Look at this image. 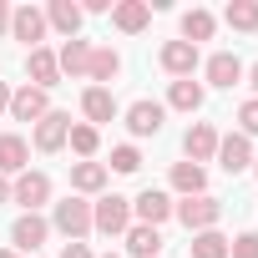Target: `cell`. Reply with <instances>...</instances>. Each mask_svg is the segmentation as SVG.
Here are the masks:
<instances>
[{
	"label": "cell",
	"instance_id": "6da1fadb",
	"mask_svg": "<svg viewBox=\"0 0 258 258\" xmlns=\"http://www.w3.org/2000/svg\"><path fill=\"white\" fill-rule=\"evenodd\" d=\"M126 228H132V198L101 192V198L91 203V233H101V238H121Z\"/></svg>",
	"mask_w": 258,
	"mask_h": 258
},
{
	"label": "cell",
	"instance_id": "7a4b0ae2",
	"mask_svg": "<svg viewBox=\"0 0 258 258\" xmlns=\"http://www.w3.org/2000/svg\"><path fill=\"white\" fill-rule=\"evenodd\" d=\"M51 228H56L66 243H81V238L91 233V203H86V198H76V192H71V198H61V203L51 208Z\"/></svg>",
	"mask_w": 258,
	"mask_h": 258
},
{
	"label": "cell",
	"instance_id": "3957f363",
	"mask_svg": "<svg viewBox=\"0 0 258 258\" xmlns=\"http://www.w3.org/2000/svg\"><path fill=\"white\" fill-rule=\"evenodd\" d=\"M172 218H177L187 233H208V228H218V218H223V203H218L213 192H198V198H182V203H172Z\"/></svg>",
	"mask_w": 258,
	"mask_h": 258
},
{
	"label": "cell",
	"instance_id": "277c9868",
	"mask_svg": "<svg viewBox=\"0 0 258 258\" xmlns=\"http://www.w3.org/2000/svg\"><path fill=\"white\" fill-rule=\"evenodd\" d=\"M121 121H126V132H132V137H157L162 121H167V106L152 101V96H142V101H132V106L121 111Z\"/></svg>",
	"mask_w": 258,
	"mask_h": 258
},
{
	"label": "cell",
	"instance_id": "5b68a950",
	"mask_svg": "<svg viewBox=\"0 0 258 258\" xmlns=\"http://www.w3.org/2000/svg\"><path fill=\"white\" fill-rule=\"evenodd\" d=\"M11 203H21V213H41V208L51 203V177L26 167V172L11 182Z\"/></svg>",
	"mask_w": 258,
	"mask_h": 258
},
{
	"label": "cell",
	"instance_id": "8992f818",
	"mask_svg": "<svg viewBox=\"0 0 258 258\" xmlns=\"http://www.w3.org/2000/svg\"><path fill=\"white\" fill-rule=\"evenodd\" d=\"M51 238V218H41V213H21L16 223H11V243H16V253H31L36 258V248Z\"/></svg>",
	"mask_w": 258,
	"mask_h": 258
},
{
	"label": "cell",
	"instance_id": "52a82bcc",
	"mask_svg": "<svg viewBox=\"0 0 258 258\" xmlns=\"http://www.w3.org/2000/svg\"><path fill=\"white\" fill-rule=\"evenodd\" d=\"M46 11H36V6H21V11H11V36L26 46V51H36L41 41H46Z\"/></svg>",
	"mask_w": 258,
	"mask_h": 258
},
{
	"label": "cell",
	"instance_id": "ba28073f",
	"mask_svg": "<svg viewBox=\"0 0 258 258\" xmlns=\"http://www.w3.org/2000/svg\"><path fill=\"white\" fill-rule=\"evenodd\" d=\"M218 167H223L228 177L248 172V167H253V142H248L243 132H228V137H218Z\"/></svg>",
	"mask_w": 258,
	"mask_h": 258
},
{
	"label": "cell",
	"instance_id": "9c48e42d",
	"mask_svg": "<svg viewBox=\"0 0 258 258\" xmlns=\"http://www.w3.org/2000/svg\"><path fill=\"white\" fill-rule=\"evenodd\" d=\"M182 152H187V162H213L218 157V126L213 121H192L187 132H182Z\"/></svg>",
	"mask_w": 258,
	"mask_h": 258
},
{
	"label": "cell",
	"instance_id": "30bf717a",
	"mask_svg": "<svg viewBox=\"0 0 258 258\" xmlns=\"http://www.w3.org/2000/svg\"><path fill=\"white\" fill-rule=\"evenodd\" d=\"M132 218H137V223H147V228H162V223L172 218V198H167L162 187H147V192H137V198H132Z\"/></svg>",
	"mask_w": 258,
	"mask_h": 258
},
{
	"label": "cell",
	"instance_id": "8fae6325",
	"mask_svg": "<svg viewBox=\"0 0 258 258\" xmlns=\"http://www.w3.org/2000/svg\"><path fill=\"white\" fill-rule=\"evenodd\" d=\"M46 111H51V96H46L41 86H31V81H26V86H16V91H11V116H16V121H41Z\"/></svg>",
	"mask_w": 258,
	"mask_h": 258
},
{
	"label": "cell",
	"instance_id": "7c38bea8",
	"mask_svg": "<svg viewBox=\"0 0 258 258\" xmlns=\"http://www.w3.org/2000/svg\"><path fill=\"white\" fill-rule=\"evenodd\" d=\"M31 167V142L21 132H0V177H21Z\"/></svg>",
	"mask_w": 258,
	"mask_h": 258
},
{
	"label": "cell",
	"instance_id": "4fadbf2b",
	"mask_svg": "<svg viewBox=\"0 0 258 258\" xmlns=\"http://www.w3.org/2000/svg\"><path fill=\"white\" fill-rule=\"evenodd\" d=\"M66 137H71V116L66 111H46L36 121V152H61Z\"/></svg>",
	"mask_w": 258,
	"mask_h": 258
},
{
	"label": "cell",
	"instance_id": "5bb4252c",
	"mask_svg": "<svg viewBox=\"0 0 258 258\" xmlns=\"http://www.w3.org/2000/svg\"><path fill=\"white\" fill-rule=\"evenodd\" d=\"M157 61H162V71H172L177 81H187V76H192V71L203 66V56H198V46H187V41H167Z\"/></svg>",
	"mask_w": 258,
	"mask_h": 258
},
{
	"label": "cell",
	"instance_id": "9a60e30c",
	"mask_svg": "<svg viewBox=\"0 0 258 258\" xmlns=\"http://www.w3.org/2000/svg\"><path fill=\"white\" fill-rule=\"evenodd\" d=\"M203 71H208V86H218V91H233V86L243 81V61H238L233 51H213Z\"/></svg>",
	"mask_w": 258,
	"mask_h": 258
},
{
	"label": "cell",
	"instance_id": "2e32d148",
	"mask_svg": "<svg viewBox=\"0 0 258 258\" xmlns=\"http://www.w3.org/2000/svg\"><path fill=\"white\" fill-rule=\"evenodd\" d=\"M81 111H86V126H101V121H116L121 116V106H116V96L106 86H86L81 91Z\"/></svg>",
	"mask_w": 258,
	"mask_h": 258
},
{
	"label": "cell",
	"instance_id": "e0dca14e",
	"mask_svg": "<svg viewBox=\"0 0 258 258\" xmlns=\"http://www.w3.org/2000/svg\"><path fill=\"white\" fill-rule=\"evenodd\" d=\"M147 21H152V6H147V0H116V6H111V26H116L121 36L147 31Z\"/></svg>",
	"mask_w": 258,
	"mask_h": 258
},
{
	"label": "cell",
	"instance_id": "ac0fdd59",
	"mask_svg": "<svg viewBox=\"0 0 258 258\" xmlns=\"http://www.w3.org/2000/svg\"><path fill=\"white\" fill-rule=\"evenodd\" d=\"M26 76H31V86H41V91H51V86L61 81V66H56V51H46V46H36V51H26Z\"/></svg>",
	"mask_w": 258,
	"mask_h": 258
},
{
	"label": "cell",
	"instance_id": "d6986e66",
	"mask_svg": "<svg viewBox=\"0 0 258 258\" xmlns=\"http://www.w3.org/2000/svg\"><path fill=\"white\" fill-rule=\"evenodd\" d=\"M106 162H71V192L76 198H96L101 187H106Z\"/></svg>",
	"mask_w": 258,
	"mask_h": 258
},
{
	"label": "cell",
	"instance_id": "ffe728a7",
	"mask_svg": "<svg viewBox=\"0 0 258 258\" xmlns=\"http://www.w3.org/2000/svg\"><path fill=\"white\" fill-rule=\"evenodd\" d=\"M56 66H61V76H86V66H91V41H81V36L61 41Z\"/></svg>",
	"mask_w": 258,
	"mask_h": 258
},
{
	"label": "cell",
	"instance_id": "44dd1931",
	"mask_svg": "<svg viewBox=\"0 0 258 258\" xmlns=\"http://www.w3.org/2000/svg\"><path fill=\"white\" fill-rule=\"evenodd\" d=\"M121 76V56L111 51V46H91V66H86V81H96V86H106L111 91V81Z\"/></svg>",
	"mask_w": 258,
	"mask_h": 258
},
{
	"label": "cell",
	"instance_id": "7402d4cb",
	"mask_svg": "<svg viewBox=\"0 0 258 258\" xmlns=\"http://www.w3.org/2000/svg\"><path fill=\"white\" fill-rule=\"evenodd\" d=\"M121 238H126V253H132V258H162V233L147 228V223H132Z\"/></svg>",
	"mask_w": 258,
	"mask_h": 258
},
{
	"label": "cell",
	"instance_id": "603a6c76",
	"mask_svg": "<svg viewBox=\"0 0 258 258\" xmlns=\"http://www.w3.org/2000/svg\"><path fill=\"white\" fill-rule=\"evenodd\" d=\"M46 26L61 31L66 41L81 36V6H71V0H51V6H46Z\"/></svg>",
	"mask_w": 258,
	"mask_h": 258
},
{
	"label": "cell",
	"instance_id": "cb8c5ba5",
	"mask_svg": "<svg viewBox=\"0 0 258 258\" xmlns=\"http://www.w3.org/2000/svg\"><path fill=\"white\" fill-rule=\"evenodd\" d=\"M182 198H198V192H208V172L198 167V162H172V177H167Z\"/></svg>",
	"mask_w": 258,
	"mask_h": 258
},
{
	"label": "cell",
	"instance_id": "d4e9b609",
	"mask_svg": "<svg viewBox=\"0 0 258 258\" xmlns=\"http://www.w3.org/2000/svg\"><path fill=\"white\" fill-rule=\"evenodd\" d=\"M66 147H71L81 162H91V157H96V147H101V132H96V126H86V121H71V137H66Z\"/></svg>",
	"mask_w": 258,
	"mask_h": 258
},
{
	"label": "cell",
	"instance_id": "484cf974",
	"mask_svg": "<svg viewBox=\"0 0 258 258\" xmlns=\"http://www.w3.org/2000/svg\"><path fill=\"white\" fill-rule=\"evenodd\" d=\"M213 11H182V41L198 46V41H213Z\"/></svg>",
	"mask_w": 258,
	"mask_h": 258
},
{
	"label": "cell",
	"instance_id": "4316f807",
	"mask_svg": "<svg viewBox=\"0 0 258 258\" xmlns=\"http://www.w3.org/2000/svg\"><path fill=\"white\" fill-rule=\"evenodd\" d=\"M203 96H208V91H203V86L187 76V81H172V91H167V106H172V111H198V106H203Z\"/></svg>",
	"mask_w": 258,
	"mask_h": 258
},
{
	"label": "cell",
	"instance_id": "83f0119b",
	"mask_svg": "<svg viewBox=\"0 0 258 258\" xmlns=\"http://www.w3.org/2000/svg\"><path fill=\"white\" fill-rule=\"evenodd\" d=\"M223 21L233 26V31H258V0H228V11H223Z\"/></svg>",
	"mask_w": 258,
	"mask_h": 258
},
{
	"label": "cell",
	"instance_id": "f1b7e54d",
	"mask_svg": "<svg viewBox=\"0 0 258 258\" xmlns=\"http://www.w3.org/2000/svg\"><path fill=\"white\" fill-rule=\"evenodd\" d=\"M187 253H192V258H228V238H223L218 228H208V233H192Z\"/></svg>",
	"mask_w": 258,
	"mask_h": 258
},
{
	"label": "cell",
	"instance_id": "f546056e",
	"mask_svg": "<svg viewBox=\"0 0 258 258\" xmlns=\"http://www.w3.org/2000/svg\"><path fill=\"white\" fill-rule=\"evenodd\" d=\"M142 167V152L132 147V142H121V147H111V172H126V177H132Z\"/></svg>",
	"mask_w": 258,
	"mask_h": 258
},
{
	"label": "cell",
	"instance_id": "4dcf8cb0",
	"mask_svg": "<svg viewBox=\"0 0 258 258\" xmlns=\"http://www.w3.org/2000/svg\"><path fill=\"white\" fill-rule=\"evenodd\" d=\"M238 132H243L248 142L258 137V96H248V101L238 106Z\"/></svg>",
	"mask_w": 258,
	"mask_h": 258
},
{
	"label": "cell",
	"instance_id": "1f68e13d",
	"mask_svg": "<svg viewBox=\"0 0 258 258\" xmlns=\"http://www.w3.org/2000/svg\"><path fill=\"white\" fill-rule=\"evenodd\" d=\"M228 258H258V233H238V238H228Z\"/></svg>",
	"mask_w": 258,
	"mask_h": 258
},
{
	"label": "cell",
	"instance_id": "d6a6232c",
	"mask_svg": "<svg viewBox=\"0 0 258 258\" xmlns=\"http://www.w3.org/2000/svg\"><path fill=\"white\" fill-rule=\"evenodd\" d=\"M61 258H91V248H86V243H66V248H61Z\"/></svg>",
	"mask_w": 258,
	"mask_h": 258
},
{
	"label": "cell",
	"instance_id": "836d02e7",
	"mask_svg": "<svg viewBox=\"0 0 258 258\" xmlns=\"http://www.w3.org/2000/svg\"><path fill=\"white\" fill-rule=\"evenodd\" d=\"M243 76H248V86H253V96H258V61H253V66H248Z\"/></svg>",
	"mask_w": 258,
	"mask_h": 258
},
{
	"label": "cell",
	"instance_id": "e575fe53",
	"mask_svg": "<svg viewBox=\"0 0 258 258\" xmlns=\"http://www.w3.org/2000/svg\"><path fill=\"white\" fill-rule=\"evenodd\" d=\"M0 31H11V6L0 0Z\"/></svg>",
	"mask_w": 258,
	"mask_h": 258
},
{
	"label": "cell",
	"instance_id": "d590c367",
	"mask_svg": "<svg viewBox=\"0 0 258 258\" xmlns=\"http://www.w3.org/2000/svg\"><path fill=\"white\" fill-rule=\"evenodd\" d=\"M0 111H11V86L0 81Z\"/></svg>",
	"mask_w": 258,
	"mask_h": 258
},
{
	"label": "cell",
	"instance_id": "8d00e7d4",
	"mask_svg": "<svg viewBox=\"0 0 258 258\" xmlns=\"http://www.w3.org/2000/svg\"><path fill=\"white\" fill-rule=\"evenodd\" d=\"M0 203H11V177H0Z\"/></svg>",
	"mask_w": 258,
	"mask_h": 258
},
{
	"label": "cell",
	"instance_id": "74e56055",
	"mask_svg": "<svg viewBox=\"0 0 258 258\" xmlns=\"http://www.w3.org/2000/svg\"><path fill=\"white\" fill-rule=\"evenodd\" d=\"M0 258H21V253H16V248H0Z\"/></svg>",
	"mask_w": 258,
	"mask_h": 258
},
{
	"label": "cell",
	"instance_id": "f35d334b",
	"mask_svg": "<svg viewBox=\"0 0 258 258\" xmlns=\"http://www.w3.org/2000/svg\"><path fill=\"white\" fill-rule=\"evenodd\" d=\"M253 177H258V157H253Z\"/></svg>",
	"mask_w": 258,
	"mask_h": 258
},
{
	"label": "cell",
	"instance_id": "ab89813d",
	"mask_svg": "<svg viewBox=\"0 0 258 258\" xmlns=\"http://www.w3.org/2000/svg\"><path fill=\"white\" fill-rule=\"evenodd\" d=\"M101 258H116V253H101Z\"/></svg>",
	"mask_w": 258,
	"mask_h": 258
}]
</instances>
